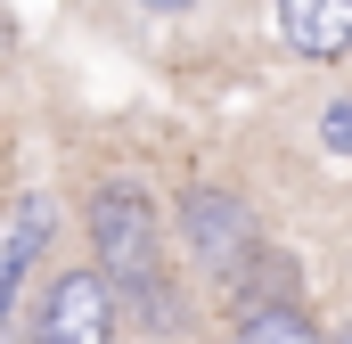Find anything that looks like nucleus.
Instances as JSON below:
<instances>
[{"instance_id": "obj_1", "label": "nucleus", "mask_w": 352, "mask_h": 344, "mask_svg": "<svg viewBox=\"0 0 352 344\" xmlns=\"http://www.w3.org/2000/svg\"><path fill=\"white\" fill-rule=\"evenodd\" d=\"M82 230H90V262L115 287V303L140 312L148 328H180V279H173V255H164L156 197L140 180H98L82 205Z\"/></svg>"}, {"instance_id": "obj_2", "label": "nucleus", "mask_w": 352, "mask_h": 344, "mask_svg": "<svg viewBox=\"0 0 352 344\" xmlns=\"http://www.w3.org/2000/svg\"><path fill=\"white\" fill-rule=\"evenodd\" d=\"M173 213H180V238H188V255H197V270H205L213 287H230L246 262L263 255V222H254V205H246L238 189H221V180H188Z\"/></svg>"}, {"instance_id": "obj_3", "label": "nucleus", "mask_w": 352, "mask_h": 344, "mask_svg": "<svg viewBox=\"0 0 352 344\" xmlns=\"http://www.w3.org/2000/svg\"><path fill=\"white\" fill-rule=\"evenodd\" d=\"M25 336L33 344H115L123 336V303H115V287L98 279V262H58V270H41V295H33Z\"/></svg>"}, {"instance_id": "obj_4", "label": "nucleus", "mask_w": 352, "mask_h": 344, "mask_svg": "<svg viewBox=\"0 0 352 344\" xmlns=\"http://www.w3.org/2000/svg\"><path fill=\"white\" fill-rule=\"evenodd\" d=\"M50 230H58V205H50L41 189H25V197L0 213V320H16V303H25V279H41Z\"/></svg>"}, {"instance_id": "obj_5", "label": "nucleus", "mask_w": 352, "mask_h": 344, "mask_svg": "<svg viewBox=\"0 0 352 344\" xmlns=\"http://www.w3.org/2000/svg\"><path fill=\"white\" fill-rule=\"evenodd\" d=\"M278 41L311 66L352 58V0H278Z\"/></svg>"}, {"instance_id": "obj_6", "label": "nucleus", "mask_w": 352, "mask_h": 344, "mask_svg": "<svg viewBox=\"0 0 352 344\" xmlns=\"http://www.w3.org/2000/svg\"><path fill=\"white\" fill-rule=\"evenodd\" d=\"M230 344H336L303 303H246L230 320Z\"/></svg>"}, {"instance_id": "obj_7", "label": "nucleus", "mask_w": 352, "mask_h": 344, "mask_svg": "<svg viewBox=\"0 0 352 344\" xmlns=\"http://www.w3.org/2000/svg\"><path fill=\"white\" fill-rule=\"evenodd\" d=\"M320 148L352 156V98H328V107H320Z\"/></svg>"}, {"instance_id": "obj_8", "label": "nucleus", "mask_w": 352, "mask_h": 344, "mask_svg": "<svg viewBox=\"0 0 352 344\" xmlns=\"http://www.w3.org/2000/svg\"><path fill=\"white\" fill-rule=\"evenodd\" d=\"M148 8H156V17H180V8H197V0H148Z\"/></svg>"}, {"instance_id": "obj_9", "label": "nucleus", "mask_w": 352, "mask_h": 344, "mask_svg": "<svg viewBox=\"0 0 352 344\" xmlns=\"http://www.w3.org/2000/svg\"><path fill=\"white\" fill-rule=\"evenodd\" d=\"M0 344H33V336H16V328H8V320H0Z\"/></svg>"}, {"instance_id": "obj_10", "label": "nucleus", "mask_w": 352, "mask_h": 344, "mask_svg": "<svg viewBox=\"0 0 352 344\" xmlns=\"http://www.w3.org/2000/svg\"><path fill=\"white\" fill-rule=\"evenodd\" d=\"M336 344H352V328H344V336H336Z\"/></svg>"}]
</instances>
